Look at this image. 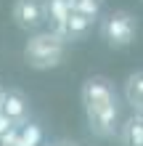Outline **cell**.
I'll use <instances>...</instances> for the list:
<instances>
[{
	"mask_svg": "<svg viewBox=\"0 0 143 146\" xmlns=\"http://www.w3.org/2000/svg\"><path fill=\"white\" fill-rule=\"evenodd\" d=\"M82 109L90 133L98 138H114L119 133V98H117L114 82L103 74H93L80 88Z\"/></svg>",
	"mask_w": 143,
	"mask_h": 146,
	"instance_id": "1",
	"label": "cell"
},
{
	"mask_svg": "<svg viewBox=\"0 0 143 146\" xmlns=\"http://www.w3.org/2000/svg\"><path fill=\"white\" fill-rule=\"evenodd\" d=\"M66 45H69V42L64 37L53 35L50 29L48 32H35V35L27 40V45H24V61H27L32 69H40V72L56 69L66 58Z\"/></svg>",
	"mask_w": 143,
	"mask_h": 146,
	"instance_id": "2",
	"label": "cell"
},
{
	"mask_svg": "<svg viewBox=\"0 0 143 146\" xmlns=\"http://www.w3.org/2000/svg\"><path fill=\"white\" fill-rule=\"evenodd\" d=\"M101 37L114 50L130 48L138 37V19L125 8H117V11L106 13V19L101 21Z\"/></svg>",
	"mask_w": 143,
	"mask_h": 146,
	"instance_id": "3",
	"label": "cell"
},
{
	"mask_svg": "<svg viewBox=\"0 0 143 146\" xmlns=\"http://www.w3.org/2000/svg\"><path fill=\"white\" fill-rule=\"evenodd\" d=\"M11 16H13V24L24 32H40V27L48 21V8H45V0H16L13 8H11Z\"/></svg>",
	"mask_w": 143,
	"mask_h": 146,
	"instance_id": "4",
	"label": "cell"
},
{
	"mask_svg": "<svg viewBox=\"0 0 143 146\" xmlns=\"http://www.w3.org/2000/svg\"><path fill=\"white\" fill-rule=\"evenodd\" d=\"M0 111H3L16 127H21V125H27V119H29V98L24 96L21 90L8 88L5 90V98H3V109H0Z\"/></svg>",
	"mask_w": 143,
	"mask_h": 146,
	"instance_id": "5",
	"label": "cell"
},
{
	"mask_svg": "<svg viewBox=\"0 0 143 146\" xmlns=\"http://www.w3.org/2000/svg\"><path fill=\"white\" fill-rule=\"evenodd\" d=\"M122 93H125V101L132 109V114L143 109V69H135V72H130L125 77Z\"/></svg>",
	"mask_w": 143,
	"mask_h": 146,
	"instance_id": "6",
	"label": "cell"
},
{
	"mask_svg": "<svg viewBox=\"0 0 143 146\" xmlns=\"http://www.w3.org/2000/svg\"><path fill=\"white\" fill-rule=\"evenodd\" d=\"M45 8H48V21H50V32L58 37H64V27H66V19H69L72 8H69V0H45Z\"/></svg>",
	"mask_w": 143,
	"mask_h": 146,
	"instance_id": "7",
	"label": "cell"
},
{
	"mask_svg": "<svg viewBox=\"0 0 143 146\" xmlns=\"http://www.w3.org/2000/svg\"><path fill=\"white\" fill-rule=\"evenodd\" d=\"M96 21L85 19V16L80 13H69V19H66V27H64V40L66 42H80L90 35V29H93Z\"/></svg>",
	"mask_w": 143,
	"mask_h": 146,
	"instance_id": "8",
	"label": "cell"
},
{
	"mask_svg": "<svg viewBox=\"0 0 143 146\" xmlns=\"http://www.w3.org/2000/svg\"><path fill=\"white\" fill-rule=\"evenodd\" d=\"M117 138H119L122 146H143V125L138 122L135 117L125 119L119 125V133H117Z\"/></svg>",
	"mask_w": 143,
	"mask_h": 146,
	"instance_id": "9",
	"label": "cell"
},
{
	"mask_svg": "<svg viewBox=\"0 0 143 146\" xmlns=\"http://www.w3.org/2000/svg\"><path fill=\"white\" fill-rule=\"evenodd\" d=\"M72 13H80L90 21H98L101 11H103V0H69Z\"/></svg>",
	"mask_w": 143,
	"mask_h": 146,
	"instance_id": "10",
	"label": "cell"
},
{
	"mask_svg": "<svg viewBox=\"0 0 143 146\" xmlns=\"http://www.w3.org/2000/svg\"><path fill=\"white\" fill-rule=\"evenodd\" d=\"M40 141H43V130H40L37 125H21L19 127V135H16V146H40Z\"/></svg>",
	"mask_w": 143,
	"mask_h": 146,
	"instance_id": "11",
	"label": "cell"
},
{
	"mask_svg": "<svg viewBox=\"0 0 143 146\" xmlns=\"http://www.w3.org/2000/svg\"><path fill=\"white\" fill-rule=\"evenodd\" d=\"M11 130H16V125L11 122V119H8L3 111H0V138H3V135H8Z\"/></svg>",
	"mask_w": 143,
	"mask_h": 146,
	"instance_id": "12",
	"label": "cell"
},
{
	"mask_svg": "<svg viewBox=\"0 0 143 146\" xmlns=\"http://www.w3.org/2000/svg\"><path fill=\"white\" fill-rule=\"evenodd\" d=\"M132 117H135V119H138V122L143 125V109H140V111H135V114H132Z\"/></svg>",
	"mask_w": 143,
	"mask_h": 146,
	"instance_id": "13",
	"label": "cell"
},
{
	"mask_svg": "<svg viewBox=\"0 0 143 146\" xmlns=\"http://www.w3.org/2000/svg\"><path fill=\"white\" fill-rule=\"evenodd\" d=\"M3 98H5V88L0 85V109H3Z\"/></svg>",
	"mask_w": 143,
	"mask_h": 146,
	"instance_id": "14",
	"label": "cell"
},
{
	"mask_svg": "<svg viewBox=\"0 0 143 146\" xmlns=\"http://www.w3.org/2000/svg\"><path fill=\"white\" fill-rule=\"evenodd\" d=\"M58 146H74V143H58Z\"/></svg>",
	"mask_w": 143,
	"mask_h": 146,
	"instance_id": "15",
	"label": "cell"
}]
</instances>
